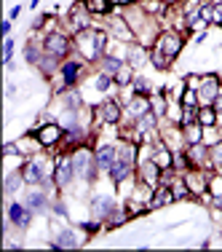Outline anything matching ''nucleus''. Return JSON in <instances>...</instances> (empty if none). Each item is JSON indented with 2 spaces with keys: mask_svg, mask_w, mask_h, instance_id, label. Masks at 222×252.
Returning <instances> with one entry per match:
<instances>
[{
  "mask_svg": "<svg viewBox=\"0 0 222 252\" xmlns=\"http://www.w3.org/2000/svg\"><path fill=\"white\" fill-rule=\"evenodd\" d=\"M179 102H182L185 110H198V105H201L198 92H195V89H188V86H185V92H182V97H179Z\"/></svg>",
  "mask_w": 222,
  "mask_h": 252,
  "instance_id": "cd10ccee",
  "label": "nucleus"
},
{
  "mask_svg": "<svg viewBox=\"0 0 222 252\" xmlns=\"http://www.w3.org/2000/svg\"><path fill=\"white\" fill-rule=\"evenodd\" d=\"M126 62L139 73L145 64H150V49H147V46H142V43H137V40H134V43H129V49H126Z\"/></svg>",
  "mask_w": 222,
  "mask_h": 252,
  "instance_id": "9b49d317",
  "label": "nucleus"
},
{
  "mask_svg": "<svg viewBox=\"0 0 222 252\" xmlns=\"http://www.w3.org/2000/svg\"><path fill=\"white\" fill-rule=\"evenodd\" d=\"M182 81H185V86H188V89H195V92H198V89H201L203 75H201V73H188V75L182 78Z\"/></svg>",
  "mask_w": 222,
  "mask_h": 252,
  "instance_id": "7c9ffc66",
  "label": "nucleus"
},
{
  "mask_svg": "<svg viewBox=\"0 0 222 252\" xmlns=\"http://www.w3.org/2000/svg\"><path fill=\"white\" fill-rule=\"evenodd\" d=\"M134 3H139V0H134Z\"/></svg>",
  "mask_w": 222,
  "mask_h": 252,
  "instance_id": "4c0bfd02",
  "label": "nucleus"
},
{
  "mask_svg": "<svg viewBox=\"0 0 222 252\" xmlns=\"http://www.w3.org/2000/svg\"><path fill=\"white\" fill-rule=\"evenodd\" d=\"M123 59L121 57H115V54H105V57L99 59L97 64H94V70H99V73H107V75H115L118 70L123 67Z\"/></svg>",
  "mask_w": 222,
  "mask_h": 252,
  "instance_id": "6ab92c4d",
  "label": "nucleus"
},
{
  "mask_svg": "<svg viewBox=\"0 0 222 252\" xmlns=\"http://www.w3.org/2000/svg\"><path fill=\"white\" fill-rule=\"evenodd\" d=\"M46 54H54V57H59V59H67V57H73L75 54V40H73V35L67 32V30H54V32L46 35Z\"/></svg>",
  "mask_w": 222,
  "mask_h": 252,
  "instance_id": "7ed1b4c3",
  "label": "nucleus"
},
{
  "mask_svg": "<svg viewBox=\"0 0 222 252\" xmlns=\"http://www.w3.org/2000/svg\"><path fill=\"white\" fill-rule=\"evenodd\" d=\"M139 5L147 11L150 16H164V14H166V8H169V5L164 3V0H139Z\"/></svg>",
  "mask_w": 222,
  "mask_h": 252,
  "instance_id": "bb28decb",
  "label": "nucleus"
},
{
  "mask_svg": "<svg viewBox=\"0 0 222 252\" xmlns=\"http://www.w3.org/2000/svg\"><path fill=\"white\" fill-rule=\"evenodd\" d=\"M209 161H212V169L214 172H222V140L209 145Z\"/></svg>",
  "mask_w": 222,
  "mask_h": 252,
  "instance_id": "c85d7f7f",
  "label": "nucleus"
},
{
  "mask_svg": "<svg viewBox=\"0 0 222 252\" xmlns=\"http://www.w3.org/2000/svg\"><path fill=\"white\" fill-rule=\"evenodd\" d=\"M25 188H27V183H25L22 169L19 172H5V177H3V193H5V199H11L14 193H25Z\"/></svg>",
  "mask_w": 222,
  "mask_h": 252,
  "instance_id": "2eb2a0df",
  "label": "nucleus"
},
{
  "mask_svg": "<svg viewBox=\"0 0 222 252\" xmlns=\"http://www.w3.org/2000/svg\"><path fill=\"white\" fill-rule=\"evenodd\" d=\"M27 131H32V134L38 137L40 145H43L46 151H54V148L62 142V137H64V129H62L59 121H38V124H32V129H27Z\"/></svg>",
  "mask_w": 222,
  "mask_h": 252,
  "instance_id": "423d86ee",
  "label": "nucleus"
},
{
  "mask_svg": "<svg viewBox=\"0 0 222 252\" xmlns=\"http://www.w3.org/2000/svg\"><path fill=\"white\" fill-rule=\"evenodd\" d=\"M14 49H16V40L14 38H3V64L5 67L14 62Z\"/></svg>",
  "mask_w": 222,
  "mask_h": 252,
  "instance_id": "c756f323",
  "label": "nucleus"
},
{
  "mask_svg": "<svg viewBox=\"0 0 222 252\" xmlns=\"http://www.w3.org/2000/svg\"><path fill=\"white\" fill-rule=\"evenodd\" d=\"M11 30H14V22L5 19V22H3V38H11Z\"/></svg>",
  "mask_w": 222,
  "mask_h": 252,
  "instance_id": "473e14b6",
  "label": "nucleus"
},
{
  "mask_svg": "<svg viewBox=\"0 0 222 252\" xmlns=\"http://www.w3.org/2000/svg\"><path fill=\"white\" fill-rule=\"evenodd\" d=\"M185 43H188V35H185V32H179V30H161V35L155 38L153 49H158L161 54H166L169 59H177L179 54H182Z\"/></svg>",
  "mask_w": 222,
  "mask_h": 252,
  "instance_id": "20e7f679",
  "label": "nucleus"
},
{
  "mask_svg": "<svg viewBox=\"0 0 222 252\" xmlns=\"http://www.w3.org/2000/svg\"><path fill=\"white\" fill-rule=\"evenodd\" d=\"M161 175H164V169H161L153 158L139 161V164H137V180L145 183V185H150V188H158V185H161Z\"/></svg>",
  "mask_w": 222,
  "mask_h": 252,
  "instance_id": "9d476101",
  "label": "nucleus"
},
{
  "mask_svg": "<svg viewBox=\"0 0 222 252\" xmlns=\"http://www.w3.org/2000/svg\"><path fill=\"white\" fill-rule=\"evenodd\" d=\"M112 78H115V86H118V89H126V86H131V81H134V78H137V70L131 67L129 62H126L123 67L118 70V73L112 75Z\"/></svg>",
  "mask_w": 222,
  "mask_h": 252,
  "instance_id": "b1692460",
  "label": "nucleus"
},
{
  "mask_svg": "<svg viewBox=\"0 0 222 252\" xmlns=\"http://www.w3.org/2000/svg\"><path fill=\"white\" fill-rule=\"evenodd\" d=\"M5 218L11 220L19 231H29V225L35 223V209H29L25 201H16V199H8V207H5Z\"/></svg>",
  "mask_w": 222,
  "mask_h": 252,
  "instance_id": "0eeeda50",
  "label": "nucleus"
},
{
  "mask_svg": "<svg viewBox=\"0 0 222 252\" xmlns=\"http://www.w3.org/2000/svg\"><path fill=\"white\" fill-rule=\"evenodd\" d=\"M123 107H126V116L134 118V121H137V118H142L145 113L153 110V105H150V97H145V94H131V97L126 99Z\"/></svg>",
  "mask_w": 222,
  "mask_h": 252,
  "instance_id": "f8f14e48",
  "label": "nucleus"
},
{
  "mask_svg": "<svg viewBox=\"0 0 222 252\" xmlns=\"http://www.w3.org/2000/svg\"><path fill=\"white\" fill-rule=\"evenodd\" d=\"M195 121L201 124V126H217L220 113L214 110V105H198V110H195Z\"/></svg>",
  "mask_w": 222,
  "mask_h": 252,
  "instance_id": "412c9836",
  "label": "nucleus"
},
{
  "mask_svg": "<svg viewBox=\"0 0 222 252\" xmlns=\"http://www.w3.org/2000/svg\"><path fill=\"white\" fill-rule=\"evenodd\" d=\"M73 40H75V54L81 59H86L88 64H97L107 54V49H110V32H107V27H88L83 32L73 35Z\"/></svg>",
  "mask_w": 222,
  "mask_h": 252,
  "instance_id": "f257e3e1",
  "label": "nucleus"
},
{
  "mask_svg": "<svg viewBox=\"0 0 222 252\" xmlns=\"http://www.w3.org/2000/svg\"><path fill=\"white\" fill-rule=\"evenodd\" d=\"M182 134H185V142L188 145H195V142H203V126L201 124H190V126H182Z\"/></svg>",
  "mask_w": 222,
  "mask_h": 252,
  "instance_id": "393cba45",
  "label": "nucleus"
},
{
  "mask_svg": "<svg viewBox=\"0 0 222 252\" xmlns=\"http://www.w3.org/2000/svg\"><path fill=\"white\" fill-rule=\"evenodd\" d=\"M150 105H153V113L158 118H166V107H169V97H166L164 89H155L153 94H150Z\"/></svg>",
  "mask_w": 222,
  "mask_h": 252,
  "instance_id": "4be33fe9",
  "label": "nucleus"
},
{
  "mask_svg": "<svg viewBox=\"0 0 222 252\" xmlns=\"http://www.w3.org/2000/svg\"><path fill=\"white\" fill-rule=\"evenodd\" d=\"M88 73H91V64H88L86 59H81L78 54L62 59V67H59V75H62V81H64L67 89H81L83 78H86Z\"/></svg>",
  "mask_w": 222,
  "mask_h": 252,
  "instance_id": "f03ea898",
  "label": "nucleus"
},
{
  "mask_svg": "<svg viewBox=\"0 0 222 252\" xmlns=\"http://www.w3.org/2000/svg\"><path fill=\"white\" fill-rule=\"evenodd\" d=\"M212 27H222V3H214V14H212Z\"/></svg>",
  "mask_w": 222,
  "mask_h": 252,
  "instance_id": "2f4dec72",
  "label": "nucleus"
},
{
  "mask_svg": "<svg viewBox=\"0 0 222 252\" xmlns=\"http://www.w3.org/2000/svg\"><path fill=\"white\" fill-rule=\"evenodd\" d=\"M40 5V0H29V8H38Z\"/></svg>",
  "mask_w": 222,
  "mask_h": 252,
  "instance_id": "c9c22d12",
  "label": "nucleus"
},
{
  "mask_svg": "<svg viewBox=\"0 0 222 252\" xmlns=\"http://www.w3.org/2000/svg\"><path fill=\"white\" fill-rule=\"evenodd\" d=\"M171 193H174V201H195V196L190 193V188H188V183H185V177L182 175H177L171 180Z\"/></svg>",
  "mask_w": 222,
  "mask_h": 252,
  "instance_id": "aec40b11",
  "label": "nucleus"
},
{
  "mask_svg": "<svg viewBox=\"0 0 222 252\" xmlns=\"http://www.w3.org/2000/svg\"><path fill=\"white\" fill-rule=\"evenodd\" d=\"M59 67H62V59L54 57V54H43L40 62L35 64V70H38V75L43 78V81H51V78L59 73Z\"/></svg>",
  "mask_w": 222,
  "mask_h": 252,
  "instance_id": "4468645a",
  "label": "nucleus"
},
{
  "mask_svg": "<svg viewBox=\"0 0 222 252\" xmlns=\"http://www.w3.org/2000/svg\"><path fill=\"white\" fill-rule=\"evenodd\" d=\"M171 64H174V59L161 54L158 49H150V67H155L158 73H166V70H171Z\"/></svg>",
  "mask_w": 222,
  "mask_h": 252,
  "instance_id": "5701e85b",
  "label": "nucleus"
},
{
  "mask_svg": "<svg viewBox=\"0 0 222 252\" xmlns=\"http://www.w3.org/2000/svg\"><path fill=\"white\" fill-rule=\"evenodd\" d=\"M131 92H134V94H145V97H150V94L155 92V86H153V83H150L142 73H137V78L131 81Z\"/></svg>",
  "mask_w": 222,
  "mask_h": 252,
  "instance_id": "a878e982",
  "label": "nucleus"
},
{
  "mask_svg": "<svg viewBox=\"0 0 222 252\" xmlns=\"http://www.w3.org/2000/svg\"><path fill=\"white\" fill-rule=\"evenodd\" d=\"M91 19H94V16L86 11V5L75 0V3L70 5V11L64 14V19H62V30H67L70 35H78V32H83V30L94 27Z\"/></svg>",
  "mask_w": 222,
  "mask_h": 252,
  "instance_id": "39448f33",
  "label": "nucleus"
},
{
  "mask_svg": "<svg viewBox=\"0 0 222 252\" xmlns=\"http://www.w3.org/2000/svg\"><path fill=\"white\" fill-rule=\"evenodd\" d=\"M78 3L86 5V11L91 16H99V19H107L118 11V3L115 0H78Z\"/></svg>",
  "mask_w": 222,
  "mask_h": 252,
  "instance_id": "ddd939ff",
  "label": "nucleus"
},
{
  "mask_svg": "<svg viewBox=\"0 0 222 252\" xmlns=\"http://www.w3.org/2000/svg\"><path fill=\"white\" fill-rule=\"evenodd\" d=\"M212 105H214V110H217L220 116H222V92L217 94V97H214V102H212Z\"/></svg>",
  "mask_w": 222,
  "mask_h": 252,
  "instance_id": "f704fd0d",
  "label": "nucleus"
},
{
  "mask_svg": "<svg viewBox=\"0 0 222 252\" xmlns=\"http://www.w3.org/2000/svg\"><path fill=\"white\" fill-rule=\"evenodd\" d=\"M107 175H110V180H112L115 185H121L123 180H129V177L137 175V166L126 164V161H115V164L110 166V172H107Z\"/></svg>",
  "mask_w": 222,
  "mask_h": 252,
  "instance_id": "a211bd4d",
  "label": "nucleus"
},
{
  "mask_svg": "<svg viewBox=\"0 0 222 252\" xmlns=\"http://www.w3.org/2000/svg\"><path fill=\"white\" fill-rule=\"evenodd\" d=\"M129 220H131V215H129V209H126V204L121 201V204H118V207L110 212V218L105 220V228H107V231H118V228H123Z\"/></svg>",
  "mask_w": 222,
  "mask_h": 252,
  "instance_id": "f3484780",
  "label": "nucleus"
},
{
  "mask_svg": "<svg viewBox=\"0 0 222 252\" xmlns=\"http://www.w3.org/2000/svg\"><path fill=\"white\" fill-rule=\"evenodd\" d=\"M19 16H22V5H14V8L8 11V19L14 22V19H19Z\"/></svg>",
  "mask_w": 222,
  "mask_h": 252,
  "instance_id": "72a5a7b5",
  "label": "nucleus"
},
{
  "mask_svg": "<svg viewBox=\"0 0 222 252\" xmlns=\"http://www.w3.org/2000/svg\"><path fill=\"white\" fill-rule=\"evenodd\" d=\"M115 3H121V0H115Z\"/></svg>",
  "mask_w": 222,
  "mask_h": 252,
  "instance_id": "e433bc0d",
  "label": "nucleus"
},
{
  "mask_svg": "<svg viewBox=\"0 0 222 252\" xmlns=\"http://www.w3.org/2000/svg\"><path fill=\"white\" fill-rule=\"evenodd\" d=\"M169 204H177L174 201V193H171V185H158L153 190V199H150L147 207H150V212H155V209H164Z\"/></svg>",
  "mask_w": 222,
  "mask_h": 252,
  "instance_id": "dca6fc26",
  "label": "nucleus"
},
{
  "mask_svg": "<svg viewBox=\"0 0 222 252\" xmlns=\"http://www.w3.org/2000/svg\"><path fill=\"white\" fill-rule=\"evenodd\" d=\"M222 92V75L217 73H203V81H201V89H198V99L201 105H212L214 97Z\"/></svg>",
  "mask_w": 222,
  "mask_h": 252,
  "instance_id": "1a4fd4ad",
  "label": "nucleus"
},
{
  "mask_svg": "<svg viewBox=\"0 0 222 252\" xmlns=\"http://www.w3.org/2000/svg\"><path fill=\"white\" fill-rule=\"evenodd\" d=\"M182 177H185V183H188L190 193L195 196V201L201 199L203 193H209V180H212V172L209 169H188Z\"/></svg>",
  "mask_w": 222,
  "mask_h": 252,
  "instance_id": "6e6552de",
  "label": "nucleus"
}]
</instances>
